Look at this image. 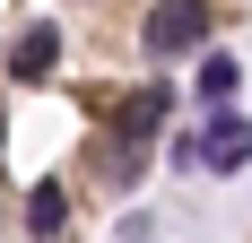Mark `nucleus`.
<instances>
[{"label":"nucleus","mask_w":252,"mask_h":243,"mask_svg":"<svg viewBox=\"0 0 252 243\" xmlns=\"http://www.w3.org/2000/svg\"><path fill=\"white\" fill-rule=\"evenodd\" d=\"M165 130V87H139V96L113 104V182H130L139 174V148Z\"/></svg>","instance_id":"nucleus-1"},{"label":"nucleus","mask_w":252,"mask_h":243,"mask_svg":"<svg viewBox=\"0 0 252 243\" xmlns=\"http://www.w3.org/2000/svg\"><path fill=\"white\" fill-rule=\"evenodd\" d=\"M209 26H218L209 0H157V9H148V52H157V61H174V52L209 44Z\"/></svg>","instance_id":"nucleus-2"},{"label":"nucleus","mask_w":252,"mask_h":243,"mask_svg":"<svg viewBox=\"0 0 252 243\" xmlns=\"http://www.w3.org/2000/svg\"><path fill=\"white\" fill-rule=\"evenodd\" d=\"M52 52H61V35L35 18V26L18 35V52H9V70H18V78H44V70H52Z\"/></svg>","instance_id":"nucleus-4"},{"label":"nucleus","mask_w":252,"mask_h":243,"mask_svg":"<svg viewBox=\"0 0 252 243\" xmlns=\"http://www.w3.org/2000/svg\"><path fill=\"white\" fill-rule=\"evenodd\" d=\"M191 165H218V174L252 165V122H244V113H218L200 139H191Z\"/></svg>","instance_id":"nucleus-3"},{"label":"nucleus","mask_w":252,"mask_h":243,"mask_svg":"<svg viewBox=\"0 0 252 243\" xmlns=\"http://www.w3.org/2000/svg\"><path fill=\"white\" fill-rule=\"evenodd\" d=\"M26 226H35V235H61V182H35V200H26Z\"/></svg>","instance_id":"nucleus-5"}]
</instances>
